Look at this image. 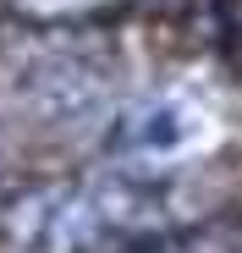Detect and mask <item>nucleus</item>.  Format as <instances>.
Here are the masks:
<instances>
[{
  "mask_svg": "<svg viewBox=\"0 0 242 253\" xmlns=\"http://www.w3.org/2000/svg\"><path fill=\"white\" fill-rule=\"evenodd\" d=\"M160 253H226L220 242H176V248H160Z\"/></svg>",
  "mask_w": 242,
  "mask_h": 253,
  "instance_id": "2",
  "label": "nucleus"
},
{
  "mask_svg": "<svg viewBox=\"0 0 242 253\" xmlns=\"http://www.w3.org/2000/svg\"><path fill=\"white\" fill-rule=\"evenodd\" d=\"M187 138H193V121L176 99H149L116 126V149L138 154V160H165V154L187 149Z\"/></svg>",
  "mask_w": 242,
  "mask_h": 253,
  "instance_id": "1",
  "label": "nucleus"
}]
</instances>
